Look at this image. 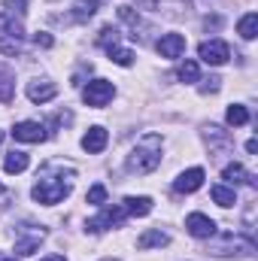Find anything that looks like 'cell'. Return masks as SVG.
<instances>
[{"instance_id": "cell-3", "label": "cell", "mask_w": 258, "mask_h": 261, "mask_svg": "<svg viewBox=\"0 0 258 261\" xmlns=\"http://www.w3.org/2000/svg\"><path fill=\"white\" fill-rule=\"evenodd\" d=\"M113 97H116V85L107 82V79H94V82H88V85L82 88V100H85L88 107H94V110L107 107Z\"/></svg>"}, {"instance_id": "cell-23", "label": "cell", "mask_w": 258, "mask_h": 261, "mask_svg": "<svg viewBox=\"0 0 258 261\" xmlns=\"http://www.w3.org/2000/svg\"><path fill=\"white\" fill-rule=\"evenodd\" d=\"M107 55H110V61H116L119 67H131V64H134V52L125 49V46H119V43H116V46H110V49H107Z\"/></svg>"}, {"instance_id": "cell-27", "label": "cell", "mask_w": 258, "mask_h": 261, "mask_svg": "<svg viewBox=\"0 0 258 261\" xmlns=\"http://www.w3.org/2000/svg\"><path fill=\"white\" fill-rule=\"evenodd\" d=\"M24 6H28V0H3V12H9V15H24Z\"/></svg>"}, {"instance_id": "cell-8", "label": "cell", "mask_w": 258, "mask_h": 261, "mask_svg": "<svg viewBox=\"0 0 258 261\" xmlns=\"http://www.w3.org/2000/svg\"><path fill=\"white\" fill-rule=\"evenodd\" d=\"M186 228H189V234L197 237V240H210V237L216 234V222H213L210 216H203V213H192V216L186 219Z\"/></svg>"}, {"instance_id": "cell-9", "label": "cell", "mask_w": 258, "mask_h": 261, "mask_svg": "<svg viewBox=\"0 0 258 261\" xmlns=\"http://www.w3.org/2000/svg\"><path fill=\"white\" fill-rule=\"evenodd\" d=\"M12 137L18 143H43L49 134H46V125H40V122H18L12 128Z\"/></svg>"}, {"instance_id": "cell-17", "label": "cell", "mask_w": 258, "mask_h": 261, "mask_svg": "<svg viewBox=\"0 0 258 261\" xmlns=\"http://www.w3.org/2000/svg\"><path fill=\"white\" fill-rule=\"evenodd\" d=\"M28 164H31L28 152H9L6 161H3V170L6 173H21V170H28Z\"/></svg>"}, {"instance_id": "cell-21", "label": "cell", "mask_w": 258, "mask_h": 261, "mask_svg": "<svg viewBox=\"0 0 258 261\" xmlns=\"http://www.w3.org/2000/svg\"><path fill=\"white\" fill-rule=\"evenodd\" d=\"M228 125L231 128H243V125H249V110L246 107H240V103H234V107H228Z\"/></svg>"}, {"instance_id": "cell-37", "label": "cell", "mask_w": 258, "mask_h": 261, "mask_svg": "<svg viewBox=\"0 0 258 261\" xmlns=\"http://www.w3.org/2000/svg\"><path fill=\"white\" fill-rule=\"evenodd\" d=\"M0 195H3V186H0Z\"/></svg>"}, {"instance_id": "cell-2", "label": "cell", "mask_w": 258, "mask_h": 261, "mask_svg": "<svg viewBox=\"0 0 258 261\" xmlns=\"http://www.w3.org/2000/svg\"><path fill=\"white\" fill-rule=\"evenodd\" d=\"M161 164V137L158 134H146L128 155V170L131 173H152Z\"/></svg>"}, {"instance_id": "cell-11", "label": "cell", "mask_w": 258, "mask_h": 261, "mask_svg": "<svg viewBox=\"0 0 258 261\" xmlns=\"http://www.w3.org/2000/svg\"><path fill=\"white\" fill-rule=\"evenodd\" d=\"M186 52V37L183 34H164L158 40V55L161 58H179Z\"/></svg>"}, {"instance_id": "cell-24", "label": "cell", "mask_w": 258, "mask_h": 261, "mask_svg": "<svg viewBox=\"0 0 258 261\" xmlns=\"http://www.w3.org/2000/svg\"><path fill=\"white\" fill-rule=\"evenodd\" d=\"M119 43V28H113V24H107L104 31H100V37H97V46H104V49H110V46H116Z\"/></svg>"}, {"instance_id": "cell-30", "label": "cell", "mask_w": 258, "mask_h": 261, "mask_svg": "<svg viewBox=\"0 0 258 261\" xmlns=\"http://www.w3.org/2000/svg\"><path fill=\"white\" fill-rule=\"evenodd\" d=\"M140 9H158V0H137Z\"/></svg>"}, {"instance_id": "cell-26", "label": "cell", "mask_w": 258, "mask_h": 261, "mask_svg": "<svg viewBox=\"0 0 258 261\" xmlns=\"http://www.w3.org/2000/svg\"><path fill=\"white\" fill-rule=\"evenodd\" d=\"M85 200H88V203H94V206H104V203H107V189H104L100 182H97V186H91V189H88V195H85Z\"/></svg>"}, {"instance_id": "cell-32", "label": "cell", "mask_w": 258, "mask_h": 261, "mask_svg": "<svg viewBox=\"0 0 258 261\" xmlns=\"http://www.w3.org/2000/svg\"><path fill=\"white\" fill-rule=\"evenodd\" d=\"M203 24H207V31H210V28H219V24H222V21H219V18H207V21H203Z\"/></svg>"}, {"instance_id": "cell-28", "label": "cell", "mask_w": 258, "mask_h": 261, "mask_svg": "<svg viewBox=\"0 0 258 261\" xmlns=\"http://www.w3.org/2000/svg\"><path fill=\"white\" fill-rule=\"evenodd\" d=\"M219 88H222V79H219V76H210V79H203V85H200V91H203V94L219 91Z\"/></svg>"}, {"instance_id": "cell-13", "label": "cell", "mask_w": 258, "mask_h": 261, "mask_svg": "<svg viewBox=\"0 0 258 261\" xmlns=\"http://www.w3.org/2000/svg\"><path fill=\"white\" fill-rule=\"evenodd\" d=\"M107 140H110V134L100 128V125H94V128H88V134L82 137V149L91 152V155H97V152L107 149Z\"/></svg>"}, {"instance_id": "cell-1", "label": "cell", "mask_w": 258, "mask_h": 261, "mask_svg": "<svg viewBox=\"0 0 258 261\" xmlns=\"http://www.w3.org/2000/svg\"><path fill=\"white\" fill-rule=\"evenodd\" d=\"M73 182H76V170L64 167V164H46L37 176V186L31 189V195L37 203H46V206H55L61 203L70 192H73Z\"/></svg>"}, {"instance_id": "cell-12", "label": "cell", "mask_w": 258, "mask_h": 261, "mask_svg": "<svg viewBox=\"0 0 258 261\" xmlns=\"http://www.w3.org/2000/svg\"><path fill=\"white\" fill-rule=\"evenodd\" d=\"M55 94H58V85L49 82V79H34V82H28V97H31L34 103H46V100H52Z\"/></svg>"}, {"instance_id": "cell-18", "label": "cell", "mask_w": 258, "mask_h": 261, "mask_svg": "<svg viewBox=\"0 0 258 261\" xmlns=\"http://www.w3.org/2000/svg\"><path fill=\"white\" fill-rule=\"evenodd\" d=\"M237 34H240L243 40H255L258 37V15L255 12H246V15L237 21Z\"/></svg>"}, {"instance_id": "cell-10", "label": "cell", "mask_w": 258, "mask_h": 261, "mask_svg": "<svg viewBox=\"0 0 258 261\" xmlns=\"http://www.w3.org/2000/svg\"><path fill=\"white\" fill-rule=\"evenodd\" d=\"M203 179H207V173H203L200 167H192V170H186V173L176 176L173 192H179V195H192V192H197V189L203 186Z\"/></svg>"}, {"instance_id": "cell-6", "label": "cell", "mask_w": 258, "mask_h": 261, "mask_svg": "<svg viewBox=\"0 0 258 261\" xmlns=\"http://www.w3.org/2000/svg\"><path fill=\"white\" fill-rule=\"evenodd\" d=\"M128 213H125V206H104V213L100 216H94V219H88L85 222V231H91V234H100V231H107V228H113V225H122V219H125Z\"/></svg>"}, {"instance_id": "cell-29", "label": "cell", "mask_w": 258, "mask_h": 261, "mask_svg": "<svg viewBox=\"0 0 258 261\" xmlns=\"http://www.w3.org/2000/svg\"><path fill=\"white\" fill-rule=\"evenodd\" d=\"M34 43H37V46H43V49H49V46H52L55 40H52L49 34H34Z\"/></svg>"}, {"instance_id": "cell-33", "label": "cell", "mask_w": 258, "mask_h": 261, "mask_svg": "<svg viewBox=\"0 0 258 261\" xmlns=\"http://www.w3.org/2000/svg\"><path fill=\"white\" fill-rule=\"evenodd\" d=\"M43 261H67L64 255H49V258H43Z\"/></svg>"}, {"instance_id": "cell-5", "label": "cell", "mask_w": 258, "mask_h": 261, "mask_svg": "<svg viewBox=\"0 0 258 261\" xmlns=\"http://www.w3.org/2000/svg\"><path fill=\"white\" fill-rule=\"evenodd\" d=\"M43 240H46V228L21 225V228H18V237H15V252H18V255H34Z\"/></svg>"}, {"instance_id": "cell-20", "label": "cell", "mask_w": 258, "mask_h": 261, "mask_svg": "<svg viewBox=\"0 0 258 261\" xmlns=\"http://www.w3.org/2000/svg\"><path fill=\"white\" fill-rule=\"evenodd\" d=\"M97 9H100V0H79V3L73 6V18H76V21H88Z\"/></svg>"}, {"instance_id": "cell-31", "label": "cell", "mask_w": 258, "mask_h": 261, "mask_svg": "<svg viewBox=\"0 0 258 261\" xmlns=\"http://www.w3.org/2000/svg\"><path fill=\"white\" fill-rule=\"evenodd\" d=\"M246 152H249V155H255V152H258V140H249V143H246Z\"/></svg>"}, {"instance_id": "cell-4", "label": "cell", "mask_w": 258, "mask_h": 261, "mask_svg": "<svg viewBox=\"0 0 258 261\" xmlns=\"http://www.w3.org/2000/svg\"><path fill=\"white\" fill-rule=\"evenodd\" d=\"M210 252H213V255H219V258H228V255H252V252H255V243H252L249 237L228 234L222 243H213V246H210Z\"/></svg>"}, {"instance_id": "cell-22", "label": "cell", "mask_w": 258, "mask_h": 261, "mask_svg": "<svg viewBox=\"0 0 258 261\" xmlns=\"http://www.w3.org/2000/svg\"><path fill=\"white\" fill-rule=\"evenodd\" d=\"M210 195H213V200H216L219 206H234V203H237L234 189H228V186H213V189H210Z\"/></svg>"}, {"instance_id": "cell-15", "label": "cell", "mask_w": 258, "mask_h": 261, "mask_svg": "<svg viewBox=\"0 0 258 261\" xmlns=\"http://www.w3.org/2000/svg\"><path fill=\"white\" fill-rule=\"evenodd\" d=\"M222 179H225V182H231V186H240V182L255 186V176H249V173H246V167H243V164H237V161H234V164H228V167L222 170Z\"/></svg>"}, {"instance_id": "cell-19", "label": "cell", "mask_w": 258, "mask_h": 261, "mask_svg": "<svg viewBox=\"0 0 258 261\" xmlns=\"http://www.w3.org/2000/svg\"><path fill=\"white\" fill-rule=\"evenodd\" d=\"M12 94H15V76L6 67H0V103H9Z\"/></svg>"}, {"instance_id": "cell-34", "label": "cell", "mask_w": 258, "mask_h": 261, "mask_svg": "<svg viewBox=\"0 0 258 261\" xmlns=\"http://www.w3.org/2000/svg\"><path fill=\"white\" fill-rule=\"evenodd\" d=\"M104 261H119V258H104Z\"/></svg>"}, {"instance_id": "cell-14", "label": "cell", "mask_w": 258, "mask_h": 261, "mask_svg": "<svg viewBox=\"0 0 258 261\" xmlns=\"http://www.w3.org/2000/svg\"><path fill=\"white\" fill-rule=\"evenodd\" d=\"M170 243V237H167V231H161V228H149V231H143L140 237H137V249H161V246H167Z\"/></svg>"}, {"instance_id": "cell-16", "label": "cell", "mask_w": 258, "mask_h": 261, "mask_svg": "<svg viewBox=\"0 0 258 261\" xmlns=\"http://www.w3.org/2000/svg\"><path fill=\"white\" fill-rule=\"evenodd\" d=\"M125 213L128 216H149L152 213V197H125Z\"/></svg>"}, {"instance_id": "cell-7", "label": "cell", "mask_w": 258, "mask_h": 261, "mask_svg": "<svg viewBox=\"0 0 258 261\" xmlns=\"http://www.w3.org/2000/svg\"><path fill=\"white\" fill-rule=\"evenodd\" d=\"M197 55H200V61H203V64L222 67L228 58H231V49H228V43H225V40H207V43H200Z\"/></svg>"}, {"instance_id": "cell-25", "label": "cell", "mask_w": 258, "mask_h": 261, "mask_svg": "<svg viewBox=\"0 0 258 261\" xmlns=\"http://www.w3.org/2000/svg\"><path fill=\"white\" fill-rule=\"evenodd\" d=\"M176 76H179V82H197V64L194 61H186V64H179V70H176Z\"/></svg>"}, {"instance_id": "cell-36", "label": "cell", "mask_w": 258, "mask_h": 261, "mask_svg": "<svg viewBox=\"0 0 258 261\" xmlns=\"http://www.w3.org/2000/svg\"><path fill=\"white\" fill-rule=\"evenodd\" d=\"M3 261H15V258H3Z\"/></svg>"}, {"instance_id": "cell-35", "label": "cell", "mask_w": 258, "mask_h": 261, "mask_svg": "<svg viewBox=\"0 0 258 261\" xmlns=\"http://www.w3.org/2000/svg\"><path fill=\"white\" fill-rule=\"evenodd\" d=\"M0 143H3V130H0Z\"/></svg>"}]
</instances>
